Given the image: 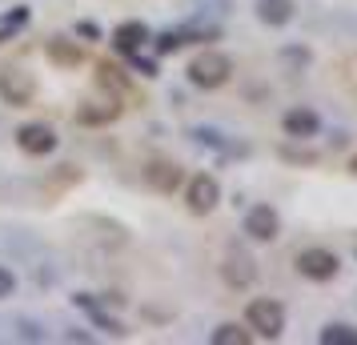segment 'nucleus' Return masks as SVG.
Here are the masks:
<instances>
[{
    "instance_id": "obj_8",
    "label": "nucleus",
    "mask_w": 357,
    "mask_h": 345,
    "mask_svg": "<svg viewBox=\"0 0 357 345\" xmlns=\"http://www.w3.org/2000/svg\"><path fill=\"white\" fill-rule=\"evenodd\" d=\"M17 145L24 148V153H33V157H45V153L56 148V132H52L49 125H24V129L17 132Z\"/></svg>"
},
{
    "instance_id": "obj_17",
    "label": "nucleus",
    "mask_w": 357,
    "mask_h": 345,
    "mask_svg": "<svg viewBox=\"0 0 357 345\" xmlns=\"http://www.w3.org/2000/svg\"><path fill=\"white\" fill-rule=\"evenodd\" d=\"M253 342V333L241 325H217L213 329V345H249Z\"/></svg>"
},
{
    "instance_id": "obj_18",
    "label": "nucleus",
    "mask_w": 357,
    "mask_h": 345,
    "mask_svg": "<svg viewBox=\"0 0 357 345\" xmlns=\"http://www.w3.org/2000/svg\"><path fill=\"white\" fill-rule=\"evenodd\" d=\"M321 345H357V329L354 325H325L321 329Z\"/></svg>"
},
{
    "instance_id": "obj_12",
    "label": "nucleus",
    "mask_w": 357,
    "mask_h": 345,
    "mask_svg": "<svg viewBox=\"0 0 357 345\" xmlns=\"http://www.w3.org/2000/svg\"><path fill=\"white\" fill-rule=\"evenodd\" d=\"M121 116V105H113V100H84L81 109H77V121L81 125H109V121H116Z\"/></svg>"
},
{
    "instance_id": "obj_11",
    "label": "nucleus",
    "mask_w": 357,
    "mask_h": 345,
    "mask_svg": "<svg viewBox=\"0 0 357 345\" xmlns=\"http://www.w3.org/2000/svg\"><path fill=\"white\" fill-rule=\"evenodd\" d=\"M149 40V29L141 24V20H125L121 29L113 33V45L116 52H125V56H132V52H141V45Z\"/></svg>"
},
{
    "instance_id": "obj_13",
    "label": "nucleus",
    "mask_w": 357,
    "mask_h": 345,
    "mask_svg": "<svg viewBox=\"0 0 357 345\" xmlns=\"http://www.w3.org/2000/svg\"><path fill=\"white\" fill-rule=\"evenodd\" d=\"M257 17L265 20V24L281 29V24L293 20V0H257Z\"/></svg>"
},
{
    "instance_id": "obj_9",
    "label": "nucleus",
    "mask_w": 357,
    "mask_h": 345,
    "mask_svg": "<svg viewBox=\"0 0 357 345\" xmlns=\"http://www.w3.org/2000/svg\"><path fill=\"white\" fill-rule=\"evenodd\" d=\"M281 125H285V132H289V137L309 141V137H317V129H321V116L313 113V109H289Z\"/></svg>"
},
{
    "instance_id": "obj_5",
    "label": "nucleus",
    "mask_w": 357,
    "mask_h": 345,
    "mask_svg": "<svg viewBox=\"0 0 357 345\" xmlns=\"http://www.w3.org/2000/svg\"><path fill=\"white\" fill-rule=\"evenodd\" d=\"M0 97L8 100L13 109L29 105V100L36 97V81H33V72H20V68H4V72H0Z\"/></svg>"
},
{
    "instance_id": "obj_7",
    "label": "nucleus",
    "mask_w": 357,
    "mask_h": 345,
    "mask_svg": "<svg viewBox=\"0 0 357 345\" xmlns=\"http://www.w3.org/2000/svg\"><path fill=\"white\" fill-rule=\"evenodd\" d=\"M221 273H225V281L233 285V289H245V285H253V277H257V265L249 261V253L233 249V253H225Z\"/></svg>"
},
{
    "instance_id": "obj_22",
    "label": "nucleus",
    "mask_w": 357,
    "mask_h": 345,
    "mask_svg": "<svg viewBox=\"0 0 357 345\" xmlns=\"http://www.w3.org/2000/svg\"><path fill=\"white\" fill-rule=\"evenodd\" d=\"M354 173H357V161H354Z\"/></svg>"
},
{
    "instance_id": "obj_20",
    "label": "nucleus",
    "mask_w": 357,
    "mask_h": 345,
    "mask_svg": "<svg viewBox=\"0 0 357 345\" xmlns=\"http://www.w3.org/2000/svg\"><path fill=\"white\" fill-rule=\"evenodd\" d=\"M77 33H81L84 40H100V29L93 24V20H81V24H77Z\"/></svg>"
},
{
    "instance_id": "obj_10",
    "label": "nucleus",
    "mask_w": 357,
    "mask_h": 345,
    "mask_svg": "<svg viewBox=\"0 0 357 345\" xmlns=\"http://www.w3.org/2000/svg\"><path fill=\"white\" fill-rule=\"evenodd\" d=\"M145 181L157 189V193H173L181 185V169L173 161H149L145 164Z\"/></svg>"
},
{
    "instance_id": "obj_4",
    "label": "nucleus",
    "mask_w": 357,
    "mask_h": 345,
    "mask_svg": "<svg viewBox=\"0 0 357 345\" xmlns=\"http://www.w3.org/2000/svg\"><path fill=\"white\" fill-rule=\"evenodd\" d=\"M217 201H221V185H217V177L197 173L193 181H189V189H185V205H189V213L205 217V213L217 209Z\"/></svg>"
},
{
    "instance_id": "obj_21",
    "label": "nucleus",
    "mask_w": 357,
    "mask_h": 345,
    "mask_svg": "<svg viewBox=\"0 0 357 345\" xmlns=\"http://www.w3.org/2000/svg\"><path fill=\"white\" fill-rule=\"evenodd\" d=\"M177 45H181V36H173V33H169V36H161V40H157V52H173Z\"/></svg>"
},
{
    "instance_id": "obj_1",
    "label": "nucleus",
    "mask_w": 357,
    "mask_h": 345,
    "mask_svg": "<svg viewBox=\"0 0 357 345\" xmlns=\"http://www.w3.org/2000/svg\"><path fill=\"white\" fill-rule=\"evenodd\" d=\"M245 325L253 329V337H281V329H285V305L273 301V297H253L249 305H245Z\"/></svg>"
},
{
    "instance_id": "obj_2",
    "label": "nucleus",
    "mask_w": 357,
    "mask_h": 345,
    "mask_svg": "<svg viewBox=\"0 0 357 345\" xmlns=\"http://www.w3.org/2000/svg\"><path fill=\"white\" fill-rule=\"evenodd\" d=\"M229 77H233V61H229L225 52H201L189 65V81L197 89H221Z\"/></svg>"
},
{
    "instance_id": "obj_14",
    "label": "nucleus",
    "mask_w": 357,
    "mask_h": 345,
    "mask_svg": "<svg viewBox=\"0 0 357 345\" xmlns=\"http://www.w3.org/2000/svg\"><path fill=\"white\" fill-rule=\"evenodd\" d=\"M77 305H81V309H89V313H93V321H97V325L105 329V333H113V337H125V325H121L116 317H109V313L100 309V305H97V301H93V297H89V293H77Z\"/></svg>"
},
{
    "instance_id": "obj_6",
    "label": "nucleus",
    "mask_w": 357,
    "mask_h": 345,
    "mask_svg": "<svg viewBox=\"0 0 357 345\" xmlns=\"http://www.w3.org/2000/svg\"><path fill=\"white\" fill-rule=\"evenodd\" d=\"M245 233H249L253 241H273L277 233H281V217H277L273 205H253V209L245 213Z\"/></svg>"
},
{
    "instance_id": "obj_16",
    "label": "nucleus",
    "mask_w": 357,
    "mask_h": 345,
    "mask_svg": "<svg viewBox=\"0 0 357 345\" xmlns=\"http://www.w3.org/2000/svg\"><path fill=\"white\" fill-rule=\"evenodd\" d=\"M97 84H105L116 97H129V81H125L121 68H113V65H97Z\"/></svg>"
},
{
    "instance_id": "obj_3",
    "label": "nucleus",
    "mask_w": 357,
    "mask_h": 345,
    "mask_svg": "<svg viewBox=\"0 0 357 345\" xmlns=\"http://www.w3.org/2000/svg\"><path fill=\"white\" fill-rule=\"evenodd\" d=\"M293 265H297V273L309 277V281H333V277H337V269H341L337 253H333V249H321V245L301 249Z\"/></svg>"
},
{
    "instance_id": "obj_19",
    "label": "nucleus",
    "mask_w": 357,
    "mask_h": 345,
    "mask_svg": "<svg viewBox=\"0 0 357 345\" xmlns=\"http://www.w3.org/2000/svg\"><path fill=\"white\" fill-rule=\"evenodd\" d=\"M13 289H17V277H13V269H4V265H0V297H8Z\"/></svg>"
},
{
    "instance_id": "obj_15",
    "label": "nucleus",
    "mask_w": 357,
    "mask_h": 345,
    "mask_svg": "<svg viewBox=\"0 0 357 345\" xmlns=\"http://www.w3.org/2000/svg\"><path fill=\"white\" fill-rule=\"evenodd\" d=\"M49 61L52 65H61V68H73V65H81V49L77 45H68V40H49Z\"/></svg>"
}]
</instances>
